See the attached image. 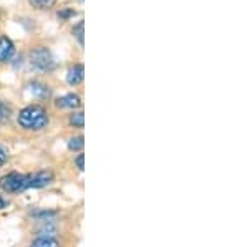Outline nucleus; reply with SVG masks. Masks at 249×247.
<instances>
[{
    "instance_id": "20",
    "label": "nucleus",
    "mask_w": 249,
    "mask_h": 247,
    "mask_svg": "<svg viewBox=\"0 0 249 247\" xmlns=\"http://www.w3.org/2000/svg\"><path fill=\"white\" fill-rule=\"evenodd\" d=\"M0 17H2V10H0Z\"/></svg>"
},
{
    "instance_id": "9",
    "label": "nucleus",
    "mask_w": 249,
    "mask_h": 247,
    "mask_svg": "<svg viewBox=\"0 0 249 247\" xmlns=\"http://www.w3.org/2000/svg\"><path fill=\"white\" fill-rule=\"evenodd\" d=\"M30 91H32V95L37 97V98H48L50 97V88H48L45 83H40V82L30 83Z\"/></svg>"
},
{
    "instance_id": "14",
    "label": "nucleus",
    "mask_w": 249,
    "mask_h": 247,
    "mask_svg": "<svg viewBox=\"0 0 249 247\" xmlns=\"http://www.w3.org/2000/svg\"><path fill=\"white\" fill-rule=\"evenodd\" d=\"M32 216L40 219V221H47L48 217L57 216V211H45V209H43V211H34V213H32Z\"/></svg>"
},
{
    "instance_id": "2",
    "label": "nucleus",
    "mask_w": 249,
    "mask_h": 247,
    "mask_svg": "<svg viewBox=\"0 0 249 247\" xmlns=\"http://www.w3.org/2000/svg\"><path fill=\"white\" fill-rule=\"evenodd\" d=\"M0 189H3L9 194H20L25 189H29V174L9 173L3 178H0Z\"/></svg>"
},
{
    "instance_id": "17",
    "label": "nucleus",
    "mask_w": 249,
    "mask_h": 247,
    "mask_svg": "<svg viewBox=\"0 0 249 247\" xmlns=\"http://www.w3.org/2000/svg\"><path fill=\"white\" fill-rule=\"evenodd\" d=\"M75 165H77V168L80 171L85 169V154H78V156L75 158Z\"/></svg>"
},
{
    "instance_id": "10",
    "label": "nucleus",
    "mask_w": 249,
    "mask_h": 247,
    "mask_svg": "<svg viewBox=\"0 0 249 247\" xmlns=\"http://www.w3.org/2000/svg\"><path fill=\"white\" fill-rule=\"evenodd\" d=\"M68 123H70V126H73V128L82 130L83 126H85V113H83V111H75V113L70 115Z\"/></svg>"
},
{
    "instance_id": "1",
    "label": "nucleus",
    "mask_w": 249,
    "mask_h": 247,
    "mask_svg": "<svg viewBox=\"0 0 249 247\" xmlns=\"http://www.w3.org/2000/svg\"><path fill=\"white\" fill-rule=\"evenodd\" d=\"M48 121H50L48 119V111L40 105L25 106L23 110H20L17 116V123L20 125V128L27 131H40L47 128Z\"/></svg>"
},
{
    "instance_id": "8",
    "label": "nucleus",
    "mask_w": 249,
    "mask_h": 247,
    "mask_svg": "<svg viewBox=\"0 0 249 247\" xmlns=\"http://www.w3.org/2000/svg\"><path fill=\"white\" fill-rule=\"evenodd\" d=\"M30 247H60V242L52 236H40L32 241Z\"/></svg>"
},
{
    "instance_id": "6",
    "label": "nucleus",
    "mask_w": 249,
    "mask_h": 247,
    "mask_svg": "<svg viewBox=\"0 0 249 247\" xmlns=\"http://www.w3.org/2000/svg\"><path fill=\"white\" fill-rule=\"evenodd\" d=\"M83 78H85V66L82 63H77V65H73L67 71V83L70 86L80 85L83 82Z\"/></svg>"
},
{
    "instance_id": "16",
    "label": "nucleus",
    "mask_w": 249,
    "mask_h": 247,
    "mask_svg": "<svg viewBox=\"0 0 249 247\" xmlns=\"http://www.w3.org/2000/svg\"><path fill=\"white\" fill-rule=\"evenodd\" d=\"M9 116H10V108L0 99V121H5V119H9Z\"/></svg>"
},
{
    "instance_id": "3",
    "label": "nucleus",
    "mask_w": 249,
    "mask_h": 247,
    "mask_svg": "<svg viewBox=\"0 0 249 247\" xmlns=\"http://www.w3.org/2000/svg\"><path fill=\"white\" fill-rule=\"evenodd\" d=\"M30 63L40 71H52L55 68V58L47 47H37L30 53Z\"/></svg>"
},
{
    "instance_id": "18",
    "label": "nucleus",
    "mask_w": 249,
    "mask_h": 247,
    "mask_svg": "<svg viewBox=\"0 0 249 247\" xmlns=\"http://www.w3.org/2000/svg\"><path fill=\"white\" fill-rule=\"evenodd\" d=\"M5 161H7V151L0 146V168H2L3 165H5Z\"/></svg>"
},
{
    "instance_id": "19",
    "label": "nucleus",
    "mask_w": 249,
    "mask_h": 247,
    "mask_svg": "<svg viewBox=\"0 0 249 247\" xmlns=\"http://www.w3.org/2000/svg\"><path fill=\"white\" fill-rule=\"evenodd\" d=\"M5 208H7V201H5V199H3L2 196H0V211L5 209Z\"/></svg>"
},
{
    "instance_id": "4",
    "label": "nucleus",
    "mask_w": 249,
    "mask_h": 247,
    "mask_svg": "<svg viewBox=\"0 0 249 247\" xmlns=\"http://www.w3.org/2000/svg\"><path fill=\"white\" fill-rule=\"evenodd\" d=\"M53 173L50 169H42L35 174H29V188H34V189H42L45 186L50 184L53 181Z\"/></svg>"
},
{
    "instance_id": "5",
    "label": "nucleus",
    "mask_w": 249,
    "mask_h": 247,
    "mask_svg": "<svg viewBox=\"0 0 249 247\" xmlns=\"http://www.w3.org/2000/svg\"><path fill=\"white\" fill-rule=\"evenodd\" d=\"M55 105H57V108L77 110V108L82 106V99H80V97L77 93H67V95H63V97L57 98Z\"/></svg>"
},
{
    "instance_id": "11",
    "label": "nucleus",
    "mask_w": 249,
    "mask_h": 247,
    "mask_svg": "<svg viewBox=\"0 0 249 247\" xmlns=\"http://www.w3.org/2000/svg\"><path fill=\"white\" fill-rule=\"evenodd\" d=\"M57 0H29V3L34 9L37 10H47V9H52L55 5Z\"/></svg>"
},
{
    "instance_id": "7",
    "label": "nucleus",
    "mask_w": 249,
    "mask_h": 247,
    "mask_svg": "<svg viewBox=\"0 0 249 247\" xmlns=\"http://www.w3.org/2000/svg\"><path fill=\"white\" fill-rule=\"evenodd\" d=\"M15 55V45L14 42L5 37V35H2L0 37V62H10L12 58H14Z\"/></svg>"
},
{
    "instance_id": "12",
    "label": "nucleus",
    "mask_w": 249,
    "mask_h": 247,
    "mask_svg": "<svg viewBox=\"0 0 249 247\" xmlns=\"http://www.w3.org/2000/svg\"><path fill=\"white\" fill-rule=\"evenodd\" d=\"M85 146V138L80 134V136H73L68 141V149L70 151H82Z\"/></svg>"
},
{
    "instance_id": "13",
    "label": "nucleus",
    "mask_w": 249,
    "mask_h": 247,
    "mask_svg": "<svg viewBox=\"0 0 249 247\" xmlns=\"http://www.w3.org/2000/svg\"><path fill=\"white\" fill-rule=\"evenodd\" d=\"M83 29H85V23H83V22H78L77 25L71 29V35L78 40V43L82 47H83V43H85V40H83V35H85V33H83Z\"/></svg>"
},
{
    "instance_id": "15",
    "label": "nucleus",
    "mask_w": 249,
    "mask_h": 247,
    "mask_svg": "<svg viewBox=\"0 0 249 247\" xmlns=\"http://www.w3.org/2000/svg\"><path fill=\"white\" fill-rule=\"evenodd\" d=\"M57 15H58V18H62V20H67V18H71V17H75V15H77V12H75L73 9H60Z\"/></svg>"
}]
</instances>
